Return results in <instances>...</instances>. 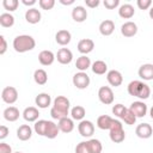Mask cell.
<instances>
[{
    "instance_id": "cell-1",
    "label": "cell",
    "mask_w": 153,
    "mask_h": 153,
    "mask_svg": "<svg viewBox=\"0 0 153 153\" xmlns=\"http://www.w3.org/2000/svg\"><path fill=\"white\" fill-rule=\"evenodd\" d=\"M69 99L65 96H57L54 99V104L50 109V116L54 120L60 121L61 118L68 117V112H69Z\"/></svg>"
},
{
    "instance_id": "cell-2",
    "label": "cell",
    "mask_w": 153,
    "mask_h": 153,
    "mask_svg": "<svg viewBox=\"0 0 153 153\" xmlns=\"http://www.w3.org/2000/svg\"><path fill=\"white\" fill-rule=\"evenodd\" d=\"M128 93L133 97H137L140 99H147L151 96V88L147 84L140 80H133L128 84Z\"/></svg>"
},
{
    "instance_id": "cell-3",
    "label": "cell",
    "mask_w": 153,
    "mask_h": 153,
    "mask_svg": "<svg viewBox=\"0 0 153 153\" xmlns=\"http://www.w3.org/2000/svg\"><path fill=\"white\" fill-rule=\"evenodd\" d=\"M36 47V41L30 35H19L13 39V48L17 53H26Z\"/></svg>"
},
{
    "instance_id": "cell-4",
    "label": "cell",
    "mask_w": 153,
    "mask_h": 153,
    "mask_svg": "<svg viewBox=\"0 0 153 153\" xmlns=\"http://www.w3.org/2000/svg\"><path fill=\"white\" fill-rule=\"evenodd\" d=\"M110 140L115 143H121L122 141H124L126 139V133L123 129V124L121 123V121L118 120H112L111 127H110Z\"/></svg>"
},
{
    "instance_id": "cell-5",
    "label": "cell",
    "mask_w": 153,
    "mask_h": 153,
    "mask_svg": "<svg viewBox=\"0 0 153 153\" xmlns=\"http://www.w3.org/2000/svg\"><path fill=\"white\" fill-rule=\"evenodd\" d=\"M72 81L76 88L84 90V88H87L90 85V76L85 72H79V73H75L73 75Z\"/></svg>"
},
{
    "instance_id": "cell-6",
    "label": "cell",
    "mask_w": 153,
    "mask_h": 153,
    "mask_svg": "<svg viewBox=\"0 0 153 153\" xmlns=\"http://www.w3.org/2000/svg\"><path fill=\"white\" fill-rule=\"evenodd\" d=\"M98 98H99L100 103H103L105 105H110L114 103L115 96H114L112 90L109 86H102L98 90Z\"/></svg>"
},
{
    "instance_id": "cell-7",
    "label": "cell",
    "mask_w": 153,
    "mask_h": 153,
    "mask_svg": "<svg viewBox=\"0 0 153 153\" xmlns=\"http://www.w3.org/2000/svg\"><path fill=\"white\" fill-rule=\"evenodd\" d=\"M1 99L6 103V104H13L17 102L18 99V91L16 87L13 86H7L2 90L1 92Z\"/></svg>"
},
{
    "instance_id": "cell-8",
    "label": "cell",
    "mask_w": 153,
    "mask_h": 153,
    "mask_svg": "<svg viewBox=\"0 0 153 153\" xmlns=\"http://www.w3.org/2000/svg\"><path fill=\"white\" fill-rule=\"evenodd\" d=\"M78 130H79V134L82 137H91L94 133V124L91 121L82 120L78 124Z\"/></svg>"
},
{
    "instance_id": "cell-9",
    "label": "cell",
    "mask_w": 153,
    "mask_h": 153,
    "mask_svg": "<svg viewBox=\"0 0 153 153\" xmlns=\"http://www.w3.org/2000/svg\"><path fill=\"white\" fill-rule=\"evenodd\" d=\"M106 80L108 82L114 86V87H117V86H121L122 82H123V76L121 74V72L116 71V69H111L106 73Z\"/></svg>"
},
{
    "instance_id": "cell-10",
    "label": "cell",
    "mask_w": 153,
    "mask_h": 153,
    "mask_svg": "<svg viewBox=\"0 0 153 153\" xmlns=\"http://www.w3.org/2000/svg\"><path fill=\"white\" fill-rule=\"evenodd\" d=\"M129 110L135 115L136 118L137 117H143L147 114V105L141 100H136V102H133L130 104Z\"/></svg>"
},
{
    "instance_id": "cell-11",
    "label": "cell",
    "mask_w": 153,
    "mask_h": 153,
    "mask_svg": "<svg viewBox=\"0 0 153 153\" xmlns=\"http://www.w3.org/2000/svg\"><path fill=\"white\" fill-rule=\"evenodd\" d=\"M56 59L61 65H68L73 60V54L68 48H61L57 50Z\"/></svg>"
},
{
    "instance_id": "cell-12",
    "label": "cell",
    "mask_w": 153,
    "mask_h": 153,
    "mask_svg": "<svg viewBox=\"0 0 153 153\" xmlns=\"http://www.w3.org/2000/svg\"><path fill=\"white\" fill-rule=\"evenodd\" d=\"M93 48H94V42L91 38H82L78 42V51L81 53L82 55L91 53Z\"/></svg>"
},
{
    "instance_id": "cell-13",
    "label": "cell",
    "mask_w": 153,
    "mask_h": 153,
    "mask_svg": "<svg viewBox=\"0 0 153 153\" xmlns=\"http://www.w3.org/2000/svg\"><path fill=\"white\" fill-rule=\"evenodd\" d=\"M135 134L140 137V139H149L153 134V129L151 127V124L148 123H141L136 127L135 129Z\"/></svg>"
},
{
    "instance_id": "cell-14",
    "label": "cell",
    "mask_w": 153,
    "mask_h": 153,
    "mask_svg": "<svg viewBox=\"0 0 153 153\" xmlns=\"http://www.w3.org/2000/svg\"><path fill=\"white\" fill-rule=\"evenodd\" d=\"M139 76L142 80H153V65L152 63H145L142 65L137 71Z\"/></svg>"
},
{
    "instance_id": "cell-15",
    "label": "cell",
    "mask_w": 153,
    "mask_h": 153,
    "mask_svg": "<svg viewBox=\"0 0 153 153\" xmlns=\"http://www.w3.org/2000/svg\"><path fill=\"white\" fill-rule=\"evenodd\" d=\"M137 32V25L134 22H126L121 26V33L124 37H133Z\"/></svg>"
},
{
    "instance_id": "cell-16",
    "label": "cell",
    "mask_w": 153,
    "mask_h": 153,
    "mask_svg": "<svg viewBox=\"0 0 153 153\" xmlns=\"http://www.w3.org/2000/svg\"><path fill=\"white\" fill-rule=\"evenodd\" d=\"M72 18L76 23H82L87 18V11L85 10L84 6H75L72 10Z\"/></svg>"
},
{
    "instance_id": "cell-17",
    "label": "cell",
    "mask_w": 153,
    "mask_h": 153,
    "mask_svg": "<svg viewBox=\"0 0 153 153\" xmlns=\"http://www.w3.org/2000/svg\"><path fill=\"white\" fill-rule=\"evenodd\" d=\"M55 60V55L50 50H42L38 54V61L42 66H50Z\"/></svg>"
},
{
    "instance_id": "cell-18",
    "label": "cell",
    "mask_w": 153,
    "mask_h": 153,
    "mask_svg": "<svg viewBox=\"0 0 153 153\" xmlns=\"http://www.w3.org/2000/svg\"><path fill=\"white\" fill-rule=\"evenodd\" d=\"M32 136V129L29 124H22L17 129V137L20 141H27Z\"/></svg>"
},
{
    "instance_id": "cell-19",
    "label": "cell",
    "mask_w": 153,
    "mask_h": 153,
    "mask_svg": "<svg viewBox=\"0 0 153 153\" xmlns=\"http://www.w3.org/2000/svg\"><path fill=\"white\" fill-rule=\"evenodd\" d=\"M72 39V35L68 30H59L55 35V41L60 45H67Z\"/></svg>"
},
{
    "instance_id": "cell-20",
    "label": "cell",
    "mask_w": 153,
    "mask_h": 153,
    "mask_svg": "<svg viewBox=\"0 0 153 153\" xmlns=\"http://www.w3.org/2000/svg\"><path fill=\"white\" fill-rule=\"evenodd\" d=\"M38 116H39V111L35 106L25 108L24 111H23V117L27 122H36L38 120Z\"/></svg>"
},
{
    "instance_id": "cell-21",
    "label": "cell",
    "mask_w": 153,
    "mask_h": 153,
    "mask_svg": "<svg viewBox=\"0 0 153 153\" xmlns=\"http://www.w3.org/2000/svg\"><path fill=\"white\" fill-rule=\"evenodd\" d=\"M41 17H42V16H41V12H39L37 8H35V7L29 8V10H26V12H25V19H26V22L30 23V24H37V23H39Z\"/></svg>"
},
{
    "instance_id": "cell-22",
    "label": "cell",
    "mask_w": 153,
    "mask_h": 153,
    "mask_svg": "<svg viewBox=\"0 0 153 153\" xmlns=\"http://www.w3.org/2000/svg\"><path fill=\"white\" fill-rule=\"evenodd\" d=\"M57 126H59L60 131L66 133V134L73 131V129H74V122H73V118H69V117L61 118V120L59 121Z\"/></svg>"
},
{
    "instance_id": "cell-23",
    "label": "cell",
    "mask_w": 153,
    "mask_h": 153,
    "mask_svg": "<svg viewBox=\"0 0 153 153\" xmlns=\"http://www.w3.org/2000/svg\"><path fill=\"white\" fill-rule=\"evenodd\" d=\"M115 30V23L110 19H105L99 24V32L103 36H110Z\"/></svg>"
},
{
    "instance_id": "cell-24",
    "label": "cell",
    "mask_w": 153,
    "mask_h": 153,
    "mask_svg": "<svg viewBox=\"0 0 153 153\" xmlns=\"http://www.w3.org/2000/svg\"><path fill=\"white\" fill-rule=\"evenodd\" d=\"M35 103H36V105H37L38 108L45 109V108H48V106L51 104V97H50V94L44 93V92H43V93H39V94L36 96Z\"/></svg>"
},
{
    "instance_id": "cell-25",
    "label": "cell",
    "mask_w": 153,
    "mask_h": 153,
    "mask_svg": "<svg viewBox=\"0 0 153 153\" xmlns=\"http://www.w3.org/2000/svg\"><path fill=\"white\" fill-rule=\"evenodd\" d=\"M2 115H4V118L6 121H8V122H16L19 118L20 112H19V110L16 106H8V108H6L4 110V114Z\"/></svg>"
},
{
    "instance_id": "cell-26",
    "label": "cell",
    "mask_w": 153,
    "mask_h": 153,
    "mask_svg": "<svg viewBox=\"0 0 153 153\" xmlns=\"http://www.w3.org/2000/svg\"><path fill=\"white\" fill-rule=\"evenodd\" d=\"M134 13H135V10L130 4H124L118 10V16L123 19H130L134 16Z\"/></svg>"
},
{
    "instance_id": "cell-27",
    "label": "cell",
    "mask_w": 153,
    "mask_h": 153,
    "mask_svg": "<svg viewBox=\"0 0 153 153\" xmlns=\"http://www.w3.org/2000/svg\"><path fill=\"white\" fill-rule=\"evenodd\" d=\"M60 129H59V126L56 123H54L53 121H48L47 122V128H45V134L44 136L48 137V139H55L59 134Z\"/></svg>"
},
{
    "instance_id": "cell-28",
    "label": "cell",
    "mask_w": 153,
    "mask_h": 153,
    "mask_svg": "<svg viewBox=\"0 0 153 153\" xmlns=\"http://www.w3.org/2000/svg\"><path fill=\"white\" fill-rule=\"evenodd\" d=\"M91 66H92V65H91V60H90V57H87L86 55H81L80 57L76 59L75 67H76L80 72H85V71H87Z\"/></svg>"
},
{
    "instance_id": "cell-29",
    "label": "cell",
    "mask_w": 153,
    "mask_h": 153,
    "mask_svg": "<svg viewBox=\"0 0 153 153\" xmlns=\"http://www.w3.org/2000/svg\"><path fill=\"white\" fill-rule=\"evenodd\" d=\"M112 120L110 116L108 115H102L97 118V127L102 130H109L110 127H111V123H112Z\"/></svg>"
},
{
    "instance_id": "cell-30",
    "label": "cell",
    "mask_w": 153,
    "mask_h": 153,
    "mask_svg": "<svg viewBox=\"0 0 153 153\" xmlns=\"http://www.w3.org/2000/svg\"><path fill=\"white\" fill-rule=\"evenodd\" d=\"M91 68H92V72H93L94 74L103 75V74H105L106 71H108V65H106L104 61H102V60H97V61H94V62L92 63Z\"/></svg>"
},
{
    "instance_id": "cell-31",
    "label": "cell",
    "mask_w": 153,
    "mask_h": 153,
    "mask_svg": "<svg viewBox=\"0 0 153 153\" xmlns=\"http://www.w3.org/2000/svg\"><path fill=\"white\" fill-rule=\"evenodd\" d=\"M33 80L37 85H45L47 81H48V74L44 69L39 68V69H36L35 73H33Z\"/></svg>"
},
{
    "instance_id": "cell-32",
    "label": "cell",
    "mask_w": 153,
    "mask_h": 153,
    "mask_svg": "<svg viewBox=\"0 0 153 153\" xmlns=\"http://www.w3.org/2000/svg\"><path fill=\"white\" fill-rule=\"evenodd\" d=\"M71 115H72V118H73V120L82 121V118H84L85 115H86V110H85V108L81 106V105H75L74 108H72Z\"/></svg>"
},
{
    "instance_id": "cell-33",
    "label": "cell",
    "mask_w": 153,
    "mask_h": 153,
    "mask_svg": "<svg viewBox=\"0 0 153 153\" xmlns=\"http://www.w3.org/2000/svg\"><path fill=\"white\" fill-rule=\"evenodd\" d=\"M13 24H14V17L11 13L6 12L0 14V25L2 27H11L13 26Z\"/></svg>"
},
{
    "instance_id": "cell-34",
    "label": "cell",
    "mask_w": 153,
    "mask_h": 153,
    "mask_svg": "<svg viewBox=\"0 0 153 153\" xmlns=\"http://www.w3.org/2000/svg\"><path fill=\"white\" fill-rule=\"evenodd\" d=\"M87 147H88L90 153H102L103 151L102 142L97 139H90L87 141Z\"/></svg>"
},
{
    "instance_id": "cell-35",
    "label": "cell",
    "mask_w": 153,
    "mask_h": 153,
    "mask_svg": "<svg viewBox=\"0 0 153 153\" xmlns=\"http://www.w3.org/2000/svg\"><path fill=\"white\" fill-rule=\"evenodd\" d=\"M121 120H122L124 123L129 124V126H133V124H135V122H136V117H135V115L129 110V108L126 109V111H124L123 115L121 116Z\"/></svg>"
},
{
    "instance_id": "cell-36",
    "label": "cell",
    "mask_w": 153,
    "mask_h": 153,
    "mask_svg": "<svg viewBox=\"0 0 153 153\" xmlns=\"http://www.w3.org/2000/svg\"><path fill=\"white\" fill-rule=\"evenodd\" d=\"M47 122H48L47 120H38V121H36L35 127H33L36 134H38V135H41V136H44V134H45V128H47Z\"/></svg>"
},
{
    "instance_id": "cell-37",
    "label": "cell",
    "mask_w": 153,
    "mask_h": 153,
    "mask_svg": "<svg viewBox=\"0 0 153 153\" xmlns=\"http://www.w3.org/2000/svg\"><path fill=\"white\" fill-rule=\"evenodd\" d=\"M18 5H19V1L18 0H4L2 1L4 8L7 10V11H10V12L16 11L17 7H18Z\"/></svg>"
},
{
    "instance_id": "cell-38",
    "label": "cell",
    "mask_w": 153,
    "mask_h": 153,
    "mask_svg": "<svg viewBox=\"0 0 153 153\" xmlns=\"http://www.w3.org/2000/svg\"><path fill=\"white\" fill-rule=\"evenodd\" d=\"M126 106L123 105V104H115L114 106H112V114L116 116V117H118V118H121V116L123 115V112L126 111Z\"/></svg>"
},
{
    "instance_id": "cell-39",
    "label": "cell",
    "mask_w": 153,
    "mask_h": 153,
    "mask_svg": "<svg viewBox=\"0 0 153 153\" xmlns=\"http://www.w3.org/2000/svg\"><path fill=\"white\" fill-rule=\"evenodd\" d=\"M38 5L42 10H51L55 6V0H39Z\"/></svg>"
},
{
    "instance_id": "cell-40",
    "label": "cell",
    "mask_w": 153,
    "mask_h": 153,
    "mask_svg": "<svg viewBox=\"0 0 153 153\" xmlns=\"http://www.w3.org/2000/svg\"><path fill=\"white\" fill-rule=\"evenodd\" d=\"M75 153H90L87 147V141H81L75 147Z\"/></svg>"
},
{
    "instance_id": "cell-41",
    "label": "cell",
    "mask_w": 153,
    "mask_h": 153,
    "mask_svg": "<svg viewBox=\"0 0 153 153\" xmlns=\"http://www.w3.org/2000/svg\"><path fill=\"white\" fill-rule=\"evenodd\" d=\"M136 5L140 10H148L152 6V1L151 0H137Z\"/></svg>"
},
{
    "instance_id": "cell-42",
    "label": "cell",
    "mask_w": 153,
    "mask_h": 153,
    "mask_svg": "<svg viewBox=\"0 0 153 153\" xmlns=\"http://www.w3.org/2000/svg\"><path fill=\"white\" fill-rule=\"evenodd\" d=\"M103 4L108 10H114L120 5V0H104Z\"/></svg>"
},
{
    "instance_id": "cell-43",
    "label": "cell",
    "mask_w": 153,
    "mask_h": 153,
    "mask_svg": "<svg viewBox=\"0 0 153 153\" xmlns=\"http://www.w3.org/2000/svg\"><path fill=\"white\" fill-rule=\"evenodd\" d=\"M0 44H1L0 45V55H4L7 50V42H6V39L2 35L0 36Z\"/></svg>"
},
{
    "instance_id": "cell-44",
    "label": "cell",
    "mask_w": 153,
    "mask_h": 153,
    "mask_svg": "<svg viewBox=\"0 0 153 153\" xmlns=\"http://www.w3.org/2000/svg\"><path fill=\"white\" fill-rule=\"evenodd\" d=\"M0 153H12V148L6 142H0Z\"/></svg>"
},
{
    "instance_id": "cell-45",
    "label": "cell",
    "mask_w": 153,
    "mask_h": 153,
    "mask_svg": "<svg viewBox=\"0 0 153 153\" xmlns=\"http://www.w3.org/2000/svg\"><path fill=\"white\" fill-rule=\"evenodd\" d=\"M10 130L6 126H0V140H4L5 137H7Z\"/></svg>"
},
{
    "instance_id": "cell-46",
    "label": "cell",
    "mask_w": 153,
    "mask_h": 153,
    "mask_svg": "<svg viewBox=\"0 0 153 153\" xmlns=\"http://www.w3.org/2000/svg\"><path fill=\"white\" fill-rule=\"evenodd\" d=\"M85 4L90 8H96L99 5V0H85Z\"/></svg>"
},
{
    "instance_id": "cell-47",
    "label": "cell",
    "mask_w": 153,
    "mask_h": 153,
    "mask_svg": "<svg viewBox=\"0 0 153 153\" xmlns=\"http://www.w3.org/2000/svg\"><path fill=\"white\" fill-rule=\"evenodd\" d=\"M22 2L25 6H32V5L36 4V0H22Z\"/></svg>"
},
{
    "instance_id": "cell-48",
    "label": "cell",
    "mask_w": 153,
    "mask_h": 153,
    "mask_svg": "<svg viewBox=\"0 0 153 153\" xmlns=\"http://www.w3.org/2000/svg\"><path fill=\"white\" fill-rule=\"evenodd\" d=\"M60 4H62V5H72V4H74V0H68V1H65V0H60Z\"/></svg>"
},
{
    "instance_id": "cell-49",
    "label": "cell",
    "mask_w": 153,
    "mask_h": 153,
    "mask_svg": "<svg viewBox=\"0 0 153 153\" xmlns=\"http://www.w3.org/2000/svg\"><path fill=\"white\" fill-rule=\"evenodd\" d=\"M149 17H151V19H153V6L149 10Z\"/></svg>"
},
{
    "instance_id": "cell-50",
    "label": "cell",
    "mask_w": 153,
    "mask_h": 153,
    "mask_svg": "<svg viewBox=\"0 0 153 153\" xmlns=\"http://www.w3.org/2000/svg\"><path fill=\"white\" fill-rule=\"evenodd\" d=\"M149 115H151V118L153 120V106L151 108V110H149Z\"/></svg>"
},
{
    "instance_id": "cell-51",
    "label": "cell",
    "mask_w": 153,
    "mask_h": 153,
    "mask_svg": "<svg viewBox=\"0 0 153 153\" xmlns=\"http://www.w3.org/2000/svg\"><path fill=\"white\" fill-rule=\"evenodd\" d=\"M14 153H22V152H14Z\"/></svg>"
},
{
    "instance_id": "cell-52",
    "label": "cell",
    "mask_w": 153,
    "mask_h": 153,
    "mask_svg": "<svg viewBox=\"0 0 153 153\" xmlns=\"http://www.w3.org/2000/svg\"><path fill=\"white\" fill-rule=\"evenodd\" d=\"M152 97H153V93H152Z\"/></svg>"
}]
</instances>
